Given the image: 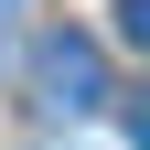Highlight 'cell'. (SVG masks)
Here are the masks:
<instances>
[{"mask_svg":"<svg viewBox=\"0 0 150 150\" xmlns=\"http://www.w3.org/2000/svg\"><path fill=\"white\" fill-rule=\"evenodd\" d=\"M32 86H43V118H97L107 107V54L86 43V32H54V43L32 54Z\"/></svg>","mask_w":150,"mask_h":150,"instance_id":"6da1fadb","label":"cell"}]
</instances>
